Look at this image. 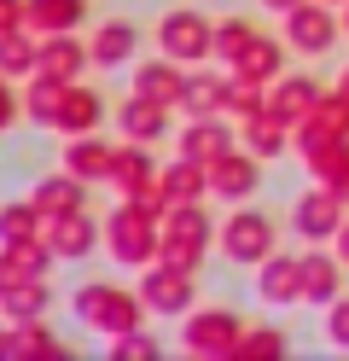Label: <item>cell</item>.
<instances>
[{
  "label": "cell",
  "instance_id": "1",
  "mask_svg": "<svg viewBox=\"0 0 349 361\" xmlns=\"http://www.w3.org/2000/svg\"><path fill=\"white\" fill-rule=\"evenodd\" d=\"M70 314L87 326V332H99L105 344H116L123 332L134 326H146V298H140V286H116V280H82L76 291H70Z\"/></svg>",
  "mask_w": 349,
  "mask_h": 361
},
{
  "label": "cell",
  "instance_id": "2",
  "mask_svg": "<svg viewBox=\"0 0 349 361\" xmlns=\"http://www.w3.org/2000/svg\"><path fill=\"white\" fill-rule=\"evenodd\" d=\"M157 239H163V216H152L146 204H134V198H116L111 216H105V257L116 268H146L157 262Z\"/></svg>",
  "mask_w": 349,
  "mask_h": 361
},
{
  "label": "cell",
  "instance_id": "3",
  "mask_svg": "<svg viewBox=\"0 0 349 361\" xmlns=\"http://www.w3.org/2000/svg\"><path fill=\"white\" fill-rule=\"evenodd\" d=\"M274 251H279V221L262 204H227V216L216 221V257H227L233 268H256Z\"/></svg>",
  "mask_w": 349,
  "mask_h": 361
},
{
  "label": "cell",
  "instance_id": "4",
  "mask_svg": "<svg viewBox=\"0 0 349 361\" xmlns=\"http://www.w3.org/2000/svg\"><path fill=\"white\" fill-rule=\"evenodd\" d=\"M209 251H216V216L198 204H169V216H163V239H157V257L175 262V268H198L209 262Z\"/></svg>",
  "mask_w": 349,
  "mask_h": 361
},
{
  "label": "cell",
  "instance_id": "5",
  "mask_svg": "<svg viewBox=\"0 0 349 361\" xmlns=\"http://www.w3.org/2000/svg\"><path fill=\"white\" fill-rule=\"evenodd\" d=\"M239 332H245V314L227 303H204V309L180 314V350L198 361H227L239 350Z\"/></svg>",
  "mask_w": 349,
  "mask_h": 361
},
{
  "label": "cell",
  "instance_id": "6",
  "mask_svg": "<svg viewBox=\"0 0 349 361\" xmlns=\"http://www.w3.org/2000/svg\"><path fill=\"white\" fill-rule=\"evenodd\" d=\"M152 35H157V53H169L180 64H209L216 59V18L204 6H169Z\"/></svg>",
  "mask_w": 349,
  "mask_h": 361
},
{
  "label": "cell",
  "instance_id": "7",
  "mask_svg": "<svg viewBox=\"0 0 349 361\" xmlns=\"http://www.w3.org/2000/svg\"><path fill=\"white\" fill-rule=\"evenodd\" d=\"M279 35H286V47L297 59H326L349 30H343L338 6H326V0H302V6H291L286 18H279Z\"/></svg>",
  "mask_w": 349,
  "mask_h": 361
},
{
  "label": "cell",
  "instance_id": "8",
  "mask_svg": "<svg viewBox=\"0 0 349 361\" xmlns=\"http://www.w3.org/2000/svg\"><path fill=\"white\" fill-rule=\"evenodd\" d=\"M343 216H349V198L332 187V180H314V187H302L291 198V216L286 221H291V233L302 245H326V239H338Z\"/></svg>",
  "mask_w": 349,
  "mask_h": 361
},
{
  "label": "cell",
  "instance_id": "9",
  "mask_svg": "<svg viewBox=\"0 0 349 361\" xmlns=\"http://www.w3.org/2000/svg\"><path fill=\"white\" fill-rule=\"evenodd\" d=\"M140 298H146V309L157 321H180L186 309H198V274L157 257V262L140 268Z\"/></svg>",
  "mask_w": 349,
  "mask_h": 361
},
{
  "label": "cell",
  "instance_id": "10",
  "mask_svg": "<svg viewBox=\"0 0 349 361\" xmlns=\"http://www.w3.org/2000/svg\"><path fill=\"white\" fill-rule=\"evenodd\" d=\"M262 157L245 152V146H233L221 152L216 164H209V198H221V204H250L256 192H262Z\"/></svg>",
  "mask_w": 349,
  "mask_h": 361
},
{
  "label": "cell",
  "instance_id": "11",
  "mask_svg": "<svg viewBox=\"0 0 349 361\" xmlns=\"http://www.w3.org/2000/svg\"><path fill=\"white\" fill-rule=\"evenodd\" d=\"M41 233H47V245L59 251V262H87V257H99V251H105V221H99V216H87V210L47 216V221H41Z\"/></svg>",
  "mask_w": 349,
  "mask_h": 361
},
{
  "label": "cell",
  "instance_id": "12",
  "mask_svg": "<svg viewBox=\"0 0 349 361\" xmlns=\"http://www.w3.org/2000/svg\"><path fill=\"white\" fill-rule=\"evenodd\" d=\"M256 303L262 309H297L302 303V251H274L256 262Z\"/></svg>",
  "mask_w": 349,
  "mask_h": 361
},
{
  "label": "cell",
  "instance_id": "13",
  "mask_svg": "<svg viewBox=\"0 0 349 361\" xmlns=\"http://www.w3.org/2000/svg\"><path fill=\"white\" fill-rule=\"evenodd\" d=\"M169 111L175 105H163V99H146V94H128L116 99V111H111V123H116V134L123 140H140V146H157L163 134H169Z\"/></svg>",
  "mask_w": 349,
  "mask_h": 361
},
{
  "label": "cell",
  "instance_id": "14",
  "mask_svg": "<svg viewBox=\"0 0 349 361\" xmlns=\"http://www.w3.org/2000/svg\"><path fill=\"white\" fill-rule=\"evenodd\" d=\"M59 164L76 175V180H87V187H105V180H111V164H116V146L105 140L99 128H93V134H64Z\"/></svg>",
  "mask_w": 349,
  "mask_h": 361
},
{
  "label": "cell",
  "instance_id": "15",
  "mask_svg": "<svg viewBox=\"0 0 349 361\" xmlns=\"http://www.w3.org/2000/svg\"><path fill=\"white\" fill-rule=\"evenodd\" d=\"M233 146H239V123H233L227 111H216V117H186V128L175 134V152L198 157V164H216Z\"/></svg>",
  "mask_w": 349,
  "mask_h": 361
},
{
  "label": "cell",
  "instance_id": "16",
  "mask_svg": "<svg viewBox=\"0 0 349 361\" xmlns=\"http://www.w3.org/2000/svg\"><path fill=\"white\" fill-rule=\"evenodd\" d=\"M186 71H192V64H180V59H169V53H152V59H134V64H128V87H134V94H146V99L180 105Z\"/></svg>",
  "mask_w": 349,
  "mask_h": 361
},
{
  "label": "cell",
  "instance_id": "17",
  "mask_svg": "<svg viewBox=\"0 0 349 361\" xmlns=\"http://www.w3.org/2000/svg\"><path fill=\"white\" fill-rule=\"evenodd\" d=\"M87 53H93V71H128L134 53H140V24L134 18H105V24H93Z\"/></svg>",
  "mask_w": 349,
  "mask_h": 361
},
{
  "label": "cell",
  "instance_id": "18",
  "mask_svg": "<svg viewBox=\"0 0 349 361\" xmlns=\"http://www.w3.org/2000/svg\"><path fill=\"white\" fill-rule=\"evenodd\" d=\"M343 274H349V262H343L338 251L309 245V251H302V303H309V309L338 303V298H343Z\"/></svg>",
  "mask_w": 349,
  "mask_h": 361
},
{
  "label": "cell",
  "instance_id": "19",
  "mask_svg": "<svg viewBox=\"0 0 349 361\" xmlns=\"http://www.w3.org/2000/svg\"><path fill=\"white\" fill-rule=\"evenodd\" d=\"M314 105H320V82L314 76H302V71H286L279 82H268V111L286 128H297V123H309L314 117Z\"/></svg>",
  "mask_w": 349,
  "mask_h": 361
},
{
  "label": "cell",
  "instance_id": "20",
  "mask_svg": "<svg viewBox=\"0 0 349 361\" xmlns=\"http://www.w3.org/2000/svg\"><path fill=\"white\" fill-rule=\"evenodd\" d=\"M93 71V53L82 30H64V35H41V76H59V82H82Z\"/></svg>",
  "mask_w": 349,
  "mask_h": 361
},
{
  "label": "cell",
  "instance_id": "21",
  "mask_svg": "<svg viewBox=\"0 0 349 361\" xmlns=\"http://www.w3.org/2000/svg\"><path fill=\"white\" fill-rule=\"evenodd\" d=\"M30 198H35L41 216H70V210H87V180H76L59 164V169H47V175L30 180Z\"/></svg>",
  "mask_w": 349,
  "mask_h": 361
},
{
  "label": "cell",
  "instance_id": "22",
  "mask_svg": "<svg viewBox=\"0 0 349 361\" xmlns=\"http://www.w3.org/2000/svg\"><path fill=\"white\" fill-rule=\"evenodd\" d=\"M157 157H152V146H140V140H116V164H111V180L105 187L116 192V198H134L140 187H152L157 180Z\"/></svg>",
  "mask_w": 349,
  "mask_h": 361
},
{
  "label": "cell",
  "instance_id": "23",
  "mask_svg": "<svg viewBox=\"0 0 349 361\" xmlns=\"http://www.w3.org/2000/svg\"><path fill=\"white\" fill-rule=\"evenodd\" d=\"M93 128H105V94L87 82H64V105H59L53 134H93Z\"/></svg>",
  "mask_w": 349,
  "mask_h": 361
},
{
  "label": "cell",
  "instance_id": "24",
  "mask_svg": "<svg viewBox=\"0 0 349 361\" xmlns=\"http://www.w3.org/2000/svg\"><path fill=\"white\" fill-rule=\"evenodd\" d=\"M221 105H227V64H221V71H204V64H192L175 111H180V117H216Z\"/></svg>",
  "mask_w": 349,
  "mask_h": 361
},
{
  "label": "cell",
  "instance_id": "25",
  "mask_svg": "<svg viewBox=\"0 0 349 361\" xmlns=\"http://www.w3.org/2000/svg\"><path fill=\"white\" fill-rule=\"evenodd\" d=\"M70 344L53 332V321L47 314H35V321H12V361H64Z\"/></svg>",
  "mask_w": 349,
  "mask_h": 361
},
{
  "label": "cell",
  "instance_id": "26",
  "mask_svg": "<svg viewBox=\"0 0 349 361\" xmlns=\"http://www.w3.org/2000/svg\"><path fill=\"white\" fill-rule=\"evenodd\" d=\"M157 180H163V192H169V204H198V198H209V164H198V157H186V152H175Z\"/></svg>",
  "mask_w": 349,
  "mask_h": 361
},
{
  "label": "cell",
  "instance_id": "27",
  "mask_svg": "<svg viewBox=\"0 0 349 361\" xmlns=\"http://www.w3.org/2000/svg\"><path fill=\"white\" fill-rule=\"evenodd\" d=\"M239 146L245 152H256L262 164H279V157L291 152V128L274 117V111H256V117H245L239 123Z\"/></svg>",
  "mask_w": 349,
  "mask_h": 361
},
{
  "label": "cell",
  "instance_id": "28",
  "mask_svg": "<svg viewBox=\"0 0 349 361\" xmlns=\"http://www.w3.org/2000/svg\"><path fill=\"white\" fill-rule=\"evenodd\" d=\"M286 53H291L286 35H279V41H274V35H256L250 47L227 64V71H233V76H250V82H279V76H286Z\"/></svg>",
  "mask_w": 349,
  "mask_h": 361
},
{
  "label": "cell",
  "instance_id": "29",
  "mask_svg": "<svg viewBox=\"0 0 349 361\" xmlns=\"http://www.w3.org/2000/svg\"><path fill=\"white\" fill-rule=\"evenodd\" d=\"M53 309V286H47L41 274H18L6 291H0V314L6 321H35V314Z\"/></svg>",
  "mask_w": 349,
  "mask_h": 361
},
{
  "label": "cell",
  "instance_id": "30",
  "mask_svg": "<svg viewBox=\"0 0 349 361\" xmlns=\"http://www.w3.org/2000/svg\"><path fill=\"white\" fill-rule=\"evenodd\" d=\"M59 105H64V82L59 76H30L23 82V123L30 128H59Z\"/></svg>",
  "mask_w": 349,
  "mask_h": 361
},
{
  "label": "cell",
  "instance_id": "31",
  "mask_svg": "<svg viewBox=\"0 0 349 361\" xmlns=\"http://www.w3.org/2000/svg\"><path fill=\"white\" fill-rule=\"evenodd\" d=\"M93 12V0H30V30L35 35H64V30H82Z\"/></svg>",
  "mask_w": 349,
  "mask_h": 361
},
{
  "label": "cell",
  "instance_id": "32",
  "mask_svg": "<svg viewBox=\"0 0 349 361\" xmlns=\"http://www.w3.org/2000/svg\"><path fill=\"white\" fill-rule=\"evenodd\" d=\"M0 71H6L12 82H30V76L41 71V35H35L30 24L0 35Z\"/></svg>",
  "mask_w": 349,
  "mask_h": 361
},
{
  "label": "cell",
  "instance_id": "33",
  "mask_svg": "<svg viewBox=\"0 0 349 361\" xmlns=\"http://www.w3.org/2000/svg\"><path fill=\"white\" fill-rule=\"evenodd\" d=\"M0 251L12 257L18 274H41V280H53V268H59V251L47 245V233H30V239H0Z\"/></svg>",
  "mask_w": 349,
  "mask_h": 361
},
{
  "label": "cell",
  "instance_id": "34",
  "mask_svg": "<svg viewBox=\"0 0 349 361\" xmlns=\"http://www.w3.org/2000/svg\"><path fill=\"white\" fill-rule=\"evenodd\" d=\"M291 350V338H286V326H274V321H245V332H239V361H268V355H286Z\"/></svg>",
  "mask_w": 349,
  "mask_h": 361
},
{
  "label": "cell",
  "instance_id": "35",
  "mask_svg": "<svg viewBox=\"0 0 349 361\" xmlns=\"http://www.w3.org/2000/svg\"><path fill=\"white\" fill-rule=\"evenodd\" d=\"M256 35H262V30H256L245 12H227V18H216V64H233V59H239Z\"/></svg>",
  "mask_w": 349,
  "mask_h": 361
},
{
  "label": "cell",
  "instance_id": "36",
  "mask_svg": "<svg viewBox=\"0 0 349 361\" xmlns=\"http://www.w3.org/2000/svg\"><path fill=\"white\" fill-rule=\"evenodd\" d=\"M41 210H35V198L23 192V198H0V239H30L41 233Z\"/></svg>",
  "mask_w": 349,
  "mask_h": 361
},
{
  "label": "cell",
  "instance_id": "37",
  "mask_svg": "<svg viewBox=\"0 0 349 361\" xmlns=\"http://www.w3.org/2000/svg\"><path fill=\"white\" fill-rule=\"evenodd\" d=\"M105 350H111V361H157V355H163L157 332H146V326L123 332V338H116V344H105Z\"/></svg>",
  "mask_w": 349,
  "mask_h": 361
},
{
  "label": "cell",
  "instance_id": "38",
  "mask_svg": "<svg viewBox=\"0 0 349 361\" xmlns=\"http://www.w3.org/2000/svg\"><path fill=\"white\" fill-rule=\"evenodd\" d=\"M326 350H338V355H349V298H338V303H326Z\"/></svg>",
  "mask_w": 349,
  "mask_h": 361
},
{
  "label": "cell",
  "instance_id": "39",
  "mask_svg": "<svg viewBox=\"0 0 349 361\" xmlns=\"http://www.w3.org/2000/svg\"><path fill=\"white\" fill-rule=\"evenodd\" d=\"M18 123H23V82H12L0 71V134H12Z\"/></svg>",
  "mask_w": 349,
  "mask_h": 361
},
{
  "label": "cell",
  "instance_id": "40",
  "mask_svg": "<svg viewBox=\"0 0 349 361\" xmlns=\"http://www.w3.org/2000/svg\"><path fill=\"white\" fill-rule=\"evenodd\" d=\"M30 24V0H0V35Z\"/></svg>",
  "mask_w": 349,
  "mask_h": 361
},
{
  "label": "cell",
  "instance_id": "41",
  "mask_svg": "<svg viewBox=\"0 0 349 361\" xmlns=\"http://www.w3.org/2000/svg\"><path fill=\"white\" fill-rule=\"evenodd\" d=\"M256 6H262V12H274V18H286L291 6H302V0H256Z\"/></svg>",
  "mask_w": 349,
  "mask_h": 361
},
{
  "label": "cell",
  "instance_id": "42",
  "mask_svg": "<svg viewBox=\"0 0 349 361\" xmlns=\"http://www.w3.org/2000/svg\"><path fill=\"white\" fill-rule=\"evenodd\" d=\"M0 361H12V321L0 314Z\"/></svg>",
  "mask_w": 349,
  "mask_h": 361
},
{
  "label": "cell",
  "instance_id": "43",
  "mask_svg": "<svg viewBox=\"0 0 349 361\" xmlns=\"http://www.w3.org/2000/svg\"><path fill=\"white\" fill-rule=\"evenodd\" d=\"M332 251H338V257L349 262V216H343V228H338V239H332Z\"/></svg>",
  "mask_w": 349,
  "mask_h": 361
},
{
  "label": "cell",
  "instance_id": "44",
  "mask_svg": "<svg viewBox=\"0 0 349 361\" xmlns=\"http://www.w3.org/2000/svg\"><path fill=\"white\" fill-rule=\"evenodd\" d=\"M12 280H18V268H12V257H6V251H0V291H6Z\"/></svg>",
  "mask_w": 349,
  "mask_h": 361
},
{
  "label": "cell",
  "instance_id": "45",
  "mask_svg": "<svg viewBox=\"0 0 349 361\" xmlns=\"http://www.w3.org/2000/svg\"><path fill=\"white\" fill-rule=\"evenodd\" d=\"M332 187H338V192H343V198H349V164H343V175H338V180H332Z\"/></svg>",
  "mask_w": 349,
  "mask_h": 361
},
{
  "label": "cell",
  "instance_id": "46",
  "mask_svg": "<svg viewBox=\"0 0 349 361\" xmlns=\"http://www.w3.org/2000/svg\"><path fill=\"white\" fill-rule=\"evenodd\" d=\"M338 94H343V99H349V71H343V76H338Z\"/></svg>",
  "mask_w": 349,
  "mask_h": 361
},
{
  "label": "cell",
  "instance_id": "47",
  "mask_svg": "<svg viewBox=\"0 0 349 361\" xmlns=\"http://www.w3.org/2000/svg\"><path fill=\"white\" fill-rule=\"evenodd\" d=\"M326 6H349V0H326Z\"/></svg>",
  "mask_w": 349,
  "mask_h": 361
},
{
  "label": "cell",
  "instance_id": "48",
  "mask_svg": "<svg viewBox=\"0 0 349 361\" xmlns=\"http://www.w3.org/2000/svg\"><path fill=\"white\" fill-rule=\"evenodd\" d=\"M343 30H349V6H343Z\"/></svg>",
  "mask_w": 349,
  "mask_h": 361
}]
</instances>
